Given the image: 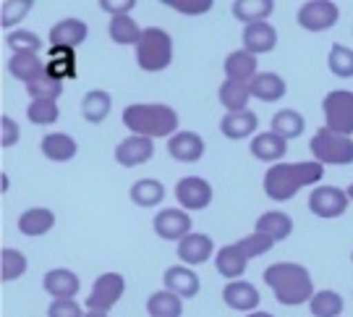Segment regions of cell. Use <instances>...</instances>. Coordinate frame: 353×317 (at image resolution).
Listing matches in <instances>:
<instances>
[{
	"label": "cell",
	"instance_id": "obj_13",
	"mask_svg": "<svg viewBox=\"0 0 353 317\" xmlns=\"http://www.w3.org/2000/svg\"><path fill=\"white\" fill-rule=\"evenodd\" d=\"M152 157H154V140H147V137H128L115 147V160L123 168L144 165Z\"/></svg>",
	"mask_w": 353,
	"mask_h": 317
},
{
	"label": "cell",
	"instance_id": "obj_20",
	"mask_svg": "<svg viewBox=\"0 0 353 317\" xmlns=\"http://www.w3.org/2000/svg\"><path fill=\"white\" fill-rule=\"evenodd\" d=\"M249 150L256 160H265V163H275L278 165L280 157H285L288 153V142L278 137L275 131H262V134H256L249 144Z\"/></svg>",
	"mask_w": 353,
	"mask_h": 317
},
{
	"label": "cell",
	"instance_id": "obj_16",
	"mask_svg": "<svg viewBox=\"0 0 353 317\" xmlns=\"http://www.w3.org/2000/svg\"><path fill=\"white\" fill-rule=\"evenodd\" d=\"M89 37V26L81 19H63L50 29V48H79Z\"/></svg>",
	"mask_w": 353,
	"mask_h": 317
},
{
	"label": "cell",
	"instance_id": "obj_35",
	"mask_svg": "<svg viewBox=\"0 0 353 317\" xmlns=\"http://www.w3.org/2000/svg\"><path fill=\"white\" fill-rule=\"evenodd\" d=\"M108 32H110V39H113L115 45H139L141 42V35H144V29H139V24L123 13V16H113V21L108 26Z\"/></svg>",
	"mask_w": 353,
	"mask_h": 317
},
{
	"label": "cell",
	"instance_id": "obj_2",
	"mask_svg": "<svg viewBox=\"0 0 353 317\" xmlns=\"http://www.w3.org/2000/svg\"><path fill=\"white\" fill-rule=\"evenodd\" d=\"M265 283L272 289L275 299L285 307H299L314 299V283L303 265L275 262L265 270Z\"/></svg>",
	"mask_w": 353,
	"mask_h": 317
},
{
	"label": "cell",
	"instance_id": "obj_44",
	"mask_svg": "<svg viewBox=\"0 0 353 317\" xmlns=\"http://www.w3.org/2000/svg\"><path fill=\"white\" fill-rule=\"evenodd\" d=\"M165 6L186 13V16H199L212 8V0H165Z\"/></svg>",
	"mask_w": 353,
	"mask_h": 317
},
{
	"label": "cell",
	"instance_id": "obj_43",
	"mask_svg": "<svg viewBox=\"0 0 353 317\" xmlns=\"http://www.w3.org/2000/svg\"><path fill=\"white\" fill-rule=\"evenodd\" d=\"M29 11H32V0H3L0 3V24L8 29V26L19 24Z\"/></svg>",
	"mask_w": 353,
	"mask_h": 317
},
{
	"label": "cell",
	"instance_id": "obj_51",
	"mask_svg": "<svg viewBox=\"0 0 353 317\" xmlns=\"http://www.w3.org/2000/svg\"><path fill=\"white\" fill-rule=\"evenodd\" d=\"M345 191H348V200H351V202H353V184H351V186H348V189H345Z\"/></svg>",
	"mask_w": 353,
	"mask_h": 317
},
{
	"label": "cell",
	"instance_id": "obj_8",
	"mask_svg": "<svg viewBox=\"0 0 353 317\" xmlns=\"http://www.w3.org/2000/svg\"><path fill=\"white\" fill-rule=\"evenodd\" d=\"M322 111L327 118V128L335 134L351 137L353 134V92L348 89H335L327 92V97L322 102Z\"/></svg>",
	"mask_w": 353,
	"mask_h": 317
},
{
	"label": "cell",
	"instance_id": "obj_21",
	"mask_svg": "<svg viewBox=\"0 0 353 317\" xmlns=\"http://www.w3.org/2000/svg\"><path fill=\"white\" fill-rule=\"evenodd\" d=\"M214 241L207 233H189L186 239L178 244V257L186 265H202L212 257Z\"/></svg>",
	"mask_w": 353,
	"mask_h": 317
},
{
	"label": "cell",
	"instance_id": "obj_46",
	"mask_svg": "<svg viewBox=\"0 0 353 317\" xmlns=\"http://www.w3.org/2000/svg\"><path fill=\"white\" fill-rule=\"evenodd\" d=\"M19 137H21L19 134V124L13 121L11 115H3L0 118V144L3 147H13L19 142Z\"/></svg>",
	"mask_w": 353,
	"mask_h": 317
},
{
	"label": "cell",
	"instance_id": "obj_42",
	"mask_svg": "<svg viewBox=\"0 0 353 317\" xmlns=\"http://www.w3.org/2000/svg\"><path fill=\"white\" fill-rule=\"evenodd\" d=\"M6 45L13 50V55L19 52H37L42 48V39L34 35V32H26V29H16V32H8L6 37Z\"/></svg>",
	"mask_w": 353,
	"mask_h": 317
},
{
	"label": "cell",
	"instance_id": "obj_23",
	"mask_svg": "<svg viewBox=\"0 0 353 317\" xmlns=\"http://www.w3.org/2000/svg\"><path fill=\"white\" fill-rule=\"evenodd\" d=\"M39 150H42V155L48 157V160H52V163H68V160H74L76 153H79V144H76V140L71 137V134H48L45 140H42V144H39Z\"/></svg>",
	"mask_w": 353,
	"mask_h": 317
},
{
	"label": "cell",
	"instance_id": "obj_7",
	"mask_svg": "<svg viewBox=\"0 0 353 317\" xmlns=\"http://www.w3.org/2000/svg\"><path fill=\"white\" fill-rule=\"evenodd\" d=\"M126 291V280L121 273H102L100 278L94 280L92 294L87 296V312H102L108 315Z\"/></svg>",
	"mask_w": 353,
	"mask_h": 317
},
{
	"label": "cell",
	"instance_id": "obj_37",
	"mask_svg": "<svg viewBox=\"0 0 353 317\" xmlns=\"http://www.w3.org/2000/svg\"><path fill=\"white\" fill-rule=\"evenodd\" d=\"M26 257L19 249H3L0 252V280L11 283V280L21 278L26 273Z\"/></svg>",
	"mask_w": 353,
	"mask_h": 317
},
{
	"label": "cell",
	"instance_id": "obj_32",
	"mask_svg": "<svg viewBox=\"0 0 353 317\" xmlns=\"http://www.w3.org/2000/svg\"><path fill=\"white\" fill-rule=\"evenodd\" d=\"M270 126L272 131L283 137V140H296V137H301L303 128H306V121H303V115L299 111H293V108H285V111H278V113L272 115V121H270Z\"/></svg>",
	"mask_w": 353,
	"mask_h": 317
},
{
	"label": "cell",
	"instance_id": "obj_34",
	"mask_svg": "<svg viewBox=\"0 0 353 317\" xmlns=\"http://www.w3.org/2000/svg\"><path fill=\"white\" fill-rule=\"evenodd\" d=\"M131 202L139 204V207H154L165 200V186L163 181L157 178H139L134 186H131Z\"/></svg>",
	"mask_w": 353,
	"mask_h": 317
},
{
	"label": "cell",
	"instance_id": "obj_50",
	"mask_svg": "<svg viewBox=\"0 0 353 317\" xmlns=\"http://www.w3.org/2000/svg\"><path fill=\"white\" fill-rule=\"evenodd\" d=\"M87 317H108V315H102V312H87Z\"/></svg>",
	"mask_w": 353,
	"mask_h": 317
},
{
	"label": "cell",
	"instance_id": "obj_31",
	"mask_svg": "<svg viewBox=\"0 0 353 317\" xmlns=\"http://www.w3.org/2000/svg\"><path fill=\"white\" fill-rule=\"evenodd\" d=\"M233 16L243 21V24H262L270 13L275 11V3L272 0H236L230 6Z\"/></svg>",
	"mask_w": 353,
	"mask_h": 317
},
{
	"label": "cell",
	"instance_id": "obj_4",
	"mask_svg": "<svg viewBox=\"0 0 353 317\" xmlns=\"http://www.w3.org/2000/svg\"><path fill=\"white\" fill-rule=\"evenodd\" d=\"M272 247H275V241L270 239V236L254 231L252 236H243V239L236 241V244H228V247H223L220 252L214 254V267H217V273H220L223 278L239 280L241 276L246 273L249 260H252V257H259V254H267Z\"/></svg>",
	"mask_w": 353,
	"mask_h": 317
},
{
	"label": "cell",
	"instance_id": "obj_30",
	"mask_svg": "<svg viewBox=\"0 0 353 317\" xmlns=\"http://www.w3.org/2000/svg\"><path fill=\"white\" fill-rule=\"evenodd\" d=\"M217 95H220V102H223V108H225L228 113H243V111H249V100H252L249 84H239V81L225 79L220 84Z\"/></svg>",
	"mask_w": 353,
	"mask_h": 317
},
{
	"label": "cell",
	"instance_id": "obj_14",
	"mask_svg": "<svg viewBox=\"0 0 353 317\" xmlns=\"http://www.w3.org/2000/svg\"><path fill=\"white\" fill-rule=\"evenodd\" d=\"M163 283H165V291H173L176 296H181V299H194V296L199 294V289H202L199 276L186 265L168 267L163 276Z\"/></svg>",
	"mask_w": 353,
	"mask_h": 317
},
{
	"label": "cell",
	"instance_id": "obj_36",
	"mask_svg": "<svg viewBox=\"0 0 353 317\" xmlns=\"http://www.w3.org/2000/svg\"><path fill=\"white\" fill-rule=\"evenodd\" d=\"M147 312H150V317H181L183 315V302L173 291H157L147 299Z\"/></svg>",
	"mask_w": 353,
	"mask_h": 317
},
{
	"label": "cell",
	"instance_id": "obj_6",
	"mask_svg": "<svg viewBox=\"0 0 353 317\" xmlns=\"http://www.w3.org/2000/svg\"><path fill=\"white\" fill-rule=\"evenodd\" d=\"M309 150L316 163L322 165H351L353 163V140L335 134L332 128H316V134L309 142Z\"/></svg>",
	"mask_w": 353,
	"mask_h": 317
},
{
	"label": "cell",
	"instance_id": "obj_3",
	"mask_svg": "<svg viewBox=\"0 0 353 317\" xmlns=\"http://www.w3.org/2000/svg\"><path fill=\"white\" fill-rule=\"evenodd\" d=\"M123 126L134 131L137 137L157 140V137H176L178 134V113L170 105L160 102H137L123 111Z\"/></svg>",
	"mask_w": 353,
	"mask_h": 317
},
{
	"label": "cell",
	"instance_id": "obj_38",
	"mask_svg": "<svg viewBox=\"0 0 353 317\" xmlns=\"http://www.w3.org/2000/svg\"><path fill=\"white\" fill-rule=\"evenodd\" d=\"M343 296L335 291H316L309 302V309L314 317H338L343 312Z\"/></svg>",
	"mask_w": 353,
	"mask_h": 317
},
{
	"label": "cell",
	"instance_id": "obj_48",
	"mask_svg": "<svg viewBox=\"0 0 353 317\" xmlns=\"http://www.w3.org/2000/svg\"><path fill=\"white\" fill-rule=\"evenodd\" d=\"M6 189H8V176L3 173V176H0V191H6Z\"/></svg>",
	"mask_w": 353,
	"mask_h": 317
},
{
	"label": "cell",
	"instance_id": "obj_29",
	"mask_svg": "<svg viewBox=\"0 0 353 317\" xmlns=\"http://www.w3.org/2000/svg\"><path fill=\"white\" fill-rule=\"evenodd\" d=\"M249 89H252V97H256V100L262 102H275L280 100V97H285V79L278 77L275 71H267V74H256V79H254L252 84H249Z\"/></svg>",
	"mask_w": 353,
	"mask_h": 317
},
{
	"label": "cell",
	"instance_id": "obj_45",
	"mask_svg": "<svg viewBox=\"0 0 353 317\" xmlns=\"http://www.w3.org/2000/svg\"><path fill=\"white\" fill-rule=\"evenodd\" d=\"M48 317H87V312L74 299H55L48 307Z\"/></svg>",
	"mask_w": 353,
	"mask_h": 317
},
{
	"label": "cell",
	"instance_id": "obj_28",
	"mask_svg": "<svg viewBox=\"0 0 353 317\" xmlns=\"http://www.w3.org/2000/svg\"><path fill=\"white\" fill-rule=\"evenodd\" d=\"M256 233H265L275 241H285L293 233V220L288 213H280V210H270L265 215L256 220Z\"/></svg>",
	"mask_w": 353,
	"mask_h": 317
},
{
	"label": "cell",
	"instance_id": "obj_15",
	"mask_svg": "<svg viewBox=\"0 0 353 317\" xmlns=\"http://www.w3.org/2000/svg\"><path fill=\"white\" fill-rule=\"evenodd\" d=\"M168 153L178 163H196L204 155V140L196 131H178L176 137L168 140Z\"/></svg>",
	"mask_w": 353,
	"mask_h": 317
},
{
	"label": "cell",
	"instance_id": "obj_41",
	"mask_svg": "<svg viewBox=\"0 0 353 317\" xmlns=\"http://www.w3.org/2000/svg\"><path fill=\"white\" fill-rule=\"evenodd\" d=\"M327 66L335 77L351 79L353 77V50L345 45H332L327 55Z\"/></svg>",
	"mask_w": 353,
	"mask_h": 317
},
{
	"label": "cell",
	"instance_id": "obj_19",
	"mask_svg": "<svg viewBox=\"0 0 353 317\" xmlns=\"http://www.w3.org/2000/svg\"><path fill=\"white\" fill-rule=\"evenodd\" d=\"M45 74L58 81L79 77V64H76V52L71 48H50L48 61H45Z\"/></svg>",
	"mask_w": 353,
	"mask_h": 317
},
{
	"label": "cell",
	"instance_id": "obj_27",
	"mask_svg": "<svg viewBox=\"0 0 353 317\" xmlns=\"http://www.w3.org/2000/svg\"><path fill=\"white\" fill-rule=\"evenodd\" d=\"M55 226V213L48 207H32L19 215V231L24 236H45Z\"/></svg>",
	"mask_w": 353,
	"mask_h": 317
},
{
	"label": "cell",
	"instance_id": "obj_1",
	"mask_svg": "<svg viewBox=\"0 0 353 317\" xmlns=\"http://www.w3.org/2000/svg\"><path fill=\"white\" fill-rule=\"evenodd\" d=\"M325 176V165L309 163H278L265 173V194L275 202H288L303 186H316Z\"/></svg>",
	"mask_w": 353,
	"mask_h": 317
},
{
	"label": "cell",
	"instance_id": "obj_11",
	"mask_svg": "<svg viewBox=\"0 0 353 317\" xmlns=\"http://www.w3.org/2000/svg\"><path fill=\"white\" fill-rule=\"evenodd\" d=\"M176 200L183 210H207L212 202V186L202 176H186L176 184Z\"/></svg>",
	"mask_w": 353,
	"mask_h": 317
},
{
	"label": "cell",
	"instance_id": "obj_17",
	"mask_svg": "<svg viewBox=\"0 0 353 317\" xmlns=\"http://www.w3.org/2000/svg\"><path fill=\"white\" fill-rule=\"evenodd\" d=\"M42 289L50 294L52 299H74L81 283L74 270H65V267H55L50 273H45L42 278Z\"/></svg>",
	"mask_w": 353,
	"mask_h": 317
},
{
	"label": "cell",
	"instance_id": "obj_47",
	"mask_svg": "<svg viewBox=\"0 0 353 317\" xmlns=\"http://www.w3.org/2000/svg\"><path fill=\"white\" fill-rule=\"evenodd\" d=\"M100 8L102 11H110L113 16H123V11H131V8H134V0H121V3H115V0H102Z\"/></svg>",
	"mask_w": 353,
	"mask_h": 317
},
{
	"label": "cell",
	"instance_id": "obj_5",
	"mask_svg": "<svg viewBox=\"0 0 353 317\" xmlns=\"http://www.w3.org/2000/svg\"><path fill=\"white\" fill-rule=\"evenodd\" d=\"M137 64L141 71H150V74L165 71L173 64V37L160 26L144 29L141 42L137 45Z\"/></svg>",
	"mask_w": 353,
	"mask_h": 317
},
{
	"label": "cell",
	"instance_id": "obj_12",
	"mask_svg": "<svg viewBox=\"0 0 353 317\" xmlns=\"http://www.w3.org/2000/svg\"><path fill=\"white\" fill-rule=\"evenodd\" d=\"M154 233L165 241H181L186 239L191 231V215L186 210H176V207H168L163 213L154 215Z\"/></svg>",
	"mask_w": 353,
	"mask_h": 317
},
{
	"label": "cell",
	"instance_id": "obj_39",
	"mask_svg": "<svg viewBox=\"0 0 353 317\" xmlns=\"http://www.w3.org/2000/svg\"><path fill=\"white\" fill-rule=\"evenodd\" d=\"M58 100H32L26 108V118L34 124V126H50L58 121Z\"/></svg>",
	"mask_w": 353,
	"mask_h": 317
},
{
	"label": "cell",
	"instance_id": "obj_25",
	"mask_svg": "<svg viewBox=\"0 0 353 317\" xmlns=\"http://www.w3.org/2000/svg\"><path fill=\"white\" fill-rule=\"evenodd\" d=\"M259 126V118L256 113L252 111H243V113H228L223 115V121H220V131H223V137L228 140H246V137H252L254 131Z\"/></svg>",
	"mask_w": 353,
	"mask_h": 317
},
{
	"label": "cell",
	"instance_id": "obj_33",
	"mask_svg": "<svg viewBox=\"0 0 353 317\" xmlns=\"http://www.w3.org/2000/svg\"><path fill=\"white\" fill-rule=\"evenodd\" d=\"M110 108H113V100L102 89H92V92L84 95V100H81V115H84V121H89V124H102L108 118V113H110Z\"/></svg>",
	"mask_w": 353,
	"mask_h": 317
},
{
	"label": "cell",
	"instance_id": "obj_49",
	"mask_svg": "<svg viewBox=\"0 0 353 317\" xmlns=\"http://www.w3.org/2000/svg\"><path fill=\"white\" fill-rule=\"evenodd\" d=\"M246 317H275V315H270V312H252V315H246Z\"/></svg>",
	"mask_w": 353,
	"mask_h": 317
},
{
	"label": "cell",
	"instance_id": "obj_40",
	"mask_svg": "<svg viewBox=\"0 0 353 317\" xmlns=\"http://www.w3.org/2000/svg\"><path fill=\"white\" fill-rule=\"evenodd\" d=\"M26 92L32 100H58L63 95V81L42 74L39 79H34L32 84H26Z\"/></svg>",
	"mask_w": 353,
	"mask_h": 317
},
{
	"label": "cell",
	"instance_id": "obj_24",
	"mask_svg": "<svg viewBox=\"0 0 353 317\" xmlns=\"http://www.w3.org/2000/svg\"><path fill=\"white\" fill-rule=\"evenodd\" d=\"M225 77L239 84H252L256 79V55L246 50H233L225 58Z\"/></svg>",
	"mask_w": 353,
	"mask_h": 317
},
{
	"label": "cell",
	"instance_id": "obj_26",
	"mask_svg": "<svg viewBox=\"0 0 353 317\" xmlns=\"http://www.w3.org/2000/svg\"><path fill=\"white\" fill-rule=\"evenodd\" d=\"M8 74L24 84H32L34 79L45 74V64L39 61L37 52H19V55H11L8 61Z\"/></svg>",
	"mask_w": 353,
	"mask_h": 317
},
{
	"label": "cell",
	"instance_id": "obj_22",
	"mask_svg": "<svg viewBox=\"0 0 353 317\" xmlns=\"http://www.w3.org/2000/svg\"><path fill=\"white\" fill-rule=\"evenodd\" d=\"M275 45H278V32L272 24L262 21V24H249L243 29V50L246 52L259 55V52L275 50Z\"/></svg>",
	"mask_w": 353,
	"mask_h": 317
},
{
	"label": "cell",
	"instance_id": "obj_18",
	"mask_svg": "<svg viewBox=\"0 0 353 317\" xmlns=\"http://www.w3.org/2000/svg\"><path fill=\"white\" fill-rule=\"evenodd\" d=\"M223 302L236 312H249L252 315L259 305V291L246 280H230L223 289Z\"/></svg>",
	"mask_w": 353,
	"mask_h": 317
},
{
	"label": "cell",
	"instance_id": "obj_9",
	"mask_svg": "<svg viewBox=\"0 0 353 317\" xmlns=\"http://www.w3.org/2000/svg\"><path fill=\"white\" fill-rule=\"evenodd\" d=\"M348 191L338 189V186H316L309 194V213L322 220H332L341 218L348 210Z\"/></svg>",
	"mask_w": 353,
	"mask_h": 317
},
{
	"label": "cell",
	"instance_id": "obj_10",
	"mask_svg": "<svg viewBox=\"0 0 353 317\" xmlns=\"http://www.w3.org/2000/svg\"><path fill=\"white\" fill-rule=\"evenodd\" d=\"M341 8L330 0H309L299 8V24L306 32H327L338 24Z\"/></svg>",
	"mask_w": 353,
	"mask_h": 317
}]
</instances>
